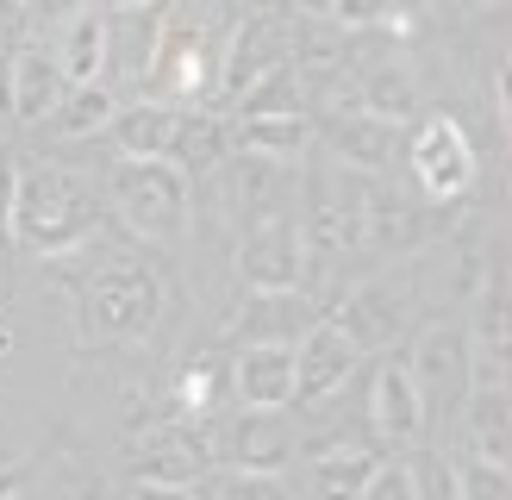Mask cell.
<instances>
[{"label": "cell", "mask_w": 512, "mask_h": 500, "mask_svg": "<svg viewBox=\"0 0 512 500\" xmlns=\"http://www.w3.org/2000/svg\"><path fill=\"white\" fill-rule=\"evenodd\" d=\"M100 188L69 163H13V250L69 257L100 232Z\"/></svg>", "instance_id": "obj_1"}, {"label": "cell", "mask_w": 512, "mask_h": 500, "mask_svg": "<svg viewBox=\"0 0 512 500\" xmlns=\"http://www.w3.org/2000/svg\"><path fill=\"white\" fill-rule=\"evenodd\" d=\"M163 307H169V288L157 269L138 257H107L82 282V307H75L82 313V344H100V350L144 344L163 325Z\"/></svg>", "instance_id": "obj_2"}, {"label": "cell", "mask_w": 512, "mask_h": 500, "mask_svg": "<svg viewBox=\"0 0 512 500\" xmlns=\"http://www.w3.org/2000/svg\"><path fill=\"white\" fill-rule=\"evenodd\" d=\"M107 194H113L119 225H125V232H132L138 244L169 250V244H182V238H188V225H194V182H188V175L175 169V163H163V157L113 163Z\"/></svg>", "instance_id": "obj_3"}, {"label": "cell", "mask_w": 512, "mask_h": 500, "mask_svg": "<svg viewBox=\"0 0 512 500\" xmlns=\"http://www.w3.org/2000/svg\"><path fill=\"white\" fill-rule=\"evenodd\" d=\"M406 169H413V188L431 207H456L469 200L481 182V157H475V138L463 132L456 113H419L413 119V138L400 144Z\"/></svg>", "instance_id": "obj_4"}, {"label": "cell", "mask_w": 512, "mask_h": 500, "mask_svg": "<svg viewBox=\"0 0 512 500\" xmlns=\"http://www.w3.org/2000/svg\"><path fill=\"white\" fill-rule=\"evenodd\" d=\"M406 369L425 394V413H463V400L475 388V338L463 332L456 319H431L419 325L413 350H406Z\"/></svg>", "instance_id": "obj_5"}, {"label": "cell", "mask_w": 512, "mask_h": 500, "mask_svg": "<svg viewBox=\"0 0 512 500\" xmlns=\"http://www.w3.org/2000/svg\"><path fill=\"white\" fill-rule=\"evenodd\" d=\"M132 475L163 488H200L213 475V419H163L132 444Z\"/></svg>", "instance_id": "obj_6"}, {"label": "cell", "mask_w": 512, "mask_h": 500, "mask_svg": "<svg viewBox=\"0 0 512 500\" xmlns=\"http://www.w3.org/2000/svg\"><path fill=\"white\" fill-rule=\"evenodd\" d=\"M300 457V432L281 407H238L232 419H213V463L244 475H275Z\"/></svg>", "instance_id": "obj_7"}, {"label": "cell", "mask_w": 512, "mask_h": 500, "mask_svg": "<svg viewBox=\"0 0 512 500\" xmlns=\"http://www.w3.org/2000/svg\"><path fill=\"white\" fill-rule=\"evenodd\" d=\"M238 282L244 294H288L306 282V238L294 213L250 219L238 238Z\"/></svg>", "instance_id": "obj_8"}, {"label": "cell", "mask_w": 512, "mask_h": 500, "mask_svg": "<svg viewBox=\"0 0 512 500\" xmlns=\"http://www.w3.org/2000/svg\"><path fill=\"white\" fill-rule=\"evenodd\" d=\"M219 82V44L207 38V25L200 19H169L163 32H157V50H150V75H144V88L150 94H213Z\"/></svg>", "instance_id": "obj_9"}, {"label": "cell", "mask_w": 512, "mask_h": 500, "mask_svg": "<svg viewBox=\"0 0 512 500\" xmlns=\"http://www.w3.org/2000/svg\"><path fill=\"white\" fill-rule=\"evenodd\" d=\"M288 50H294V32H288V19H281V13H250V19H238V32L225 38V50H219V82H213V94H225V100L250 94L269 69L288 63Z\"/></svg>", "instance_id": "obj_10"}, {"label": "cell", "mask_w": 512, "mask_h": 500, "mask_svg": "<svg viewBox=\"0 0 512 500\" xmlns=\"http://www.w3.org/2000/svg\"><path fill=\"white\" fill-rule=\"evenodd\" d=\"M406 313H413V288H406V282H388V275H381V282L350 288V294H344V307H338V313H325V319L338 325V332H344V338L369 357V350L400 344Z\"/></svg>", "instance_id": "obj_11"}, {"label": "cell", "mask_w": 512, "mask_h": 500, "mask_svg": "<svg viewBox=\"0 0 512 500\" xmlns=\"http://www.w3.org/2000/svg\"><path fill=\"white\" fill-rule=\"evenodd\" d=\"M431 232H438V213H425L413 194H400L388 182H375V175H363V250L406 257V250H419Z\"/></svg>", "instance_id": "obj_12"}, {"label": "cell", "mask_w": 512, "mask_h": 500, "mask_svg": "<svg viewBox=\"0 0 512 500\" xmlns=\"http://www.w3.org/2000/svg\"><path fill=\"white\" fill-rule=\"evenodd\" d=\"M356 363H363V350H356L331 319H319L313 332H300L294 338V407H300V400L319 407L325 394H338L356 375Z\"/></svg>", "instance_id": "obj_13"}, {"label": "cell", "mask_w": 512, "mask_h": 500, "mask_svg": "<svg viewBox=\"0 0 512 500\" xmlns=\"http://www.w3.org/2000/svg\"><path fill=\"white\" fill-rule=\"evenodd\" d=\"M369 425L388 444H413L425 425H431L425 394L413 382V369H406V357H388V363L375 369V382H369Z\"/></svg>", "instance_id": "obj_14"}, {"label": "cell", "mask_w": 512, "mask_h": 500, "mask_svg": "<svg viewBox=\"0 0 512 500\" xmlns=\"http://www.w3.org/2000/svg\"><path fill=\"white\" fill-rule=\"evenodd\" d=\"M325 313L306 288H288V294H244V307L232 313V332L244 344H294L300 332H313Z\"/></svg>", "instance_id": "obj_15"}, {"label": "cell", "mask_w": 512, "mask_h": 500, "mask_svg": "<svg viewBox=\"0 0 512 500\" xmlns=\"http://www.w3.org/2000/svg\"><path fill=\"white\" fill-rule=\"evenodd\" d=\"M63 94H69V75L57 69L50 44H19L13 69H7V119L38 125V119H50V107H57Z\"/></svg>", "instance_id": "obj_16"}, {"label": "cell", "mask_w": 512, "mask_h": 500, "mask_svg": "<svg viewBox=\"0 0 512 500\" xmlns=\"http://www.w3.org/2000/svg\"><path fill=\"white\" fill-rule=\"evenodd\" d=\"M238 407H294V344H244L232 357Z\"/></svg>", "instance_id": "obj_17"}, {"label": "cell", "mask_w": 512, "mask_h": 500, "mask_svg": "<svg viewBox=\"0 0 512 500\" xmlns=\"http://www.w3.org/2000/svg\"><path fill=\"white\" fill-rule=\"evenodd\" d=\"M232 150L256 163H275V169H294L306 150H313V125L306 113H269V119H238L232 125Z\"/></svg>", "instance_id": "obj_18"}, {"label": "cell", "mask_w": 512, "mask_h": 500, "mask_svg": "<svg viewBox=\"0 0 512 500\" xmlns=\"http://www.w3.org/2000/svg\"><path fill=\"white\" fill-rule=\"evenodd\" d=\"M325 138H331V150H338V169H356V175H381V169L394 163V150H400L394 125L369 119L363 107H350V113H331Z\"/></svg>", "instance_id": "obj_19"}, {"label": "cell", "mask_w": 512, "mask_h": 500, "mask_svg": "<svg viewBox=\"0 0 512 500\" xmlns=\"http://www.w3.org/2000/svg\"><path fill=\"white\" fill-rule=\"evenodd\" d=\"M225 157H232V125H225L219 113H175L169 144H163V163H175L194 182V175L219 169Z\"/></svg>", "instance_id": "obj_20"}, {"label": "cell", "mask_w": 512, "mask_h": 500, "mask_svg": "<svg viewBox=\"0 0 512 500\" xmlns=\"http://www.w3.org/2000/svg\"><path fill=\"white\" fill-rule=\"evenodd\" d=\"M463 432H469V450L481 463H506L512 457V394H506V382H475L469 388Z\"/></svg>", "instance_id": "obj_21"}, {"label": "cell", "mask_w": 512, "mask_h": 500, "mask_svg": "<svg viewBox=\"0 0 512 500\" xmlns=\"http://www.w3.org/2000/svg\"><path fill=\"white\" fill-rule=\"evenodd\" d=\"M50 57H57V69L69 75V88L75 82H100V75H107V13H94V7L63 13V32L50 44Z\"/></svg>", "instance_id": "obj_22"}, {"label": "cell", "mask_w": 512, "mask_h": 500, "mask_svg": "<svg viewBox=\"0 0 512 500\" xmlns=\"http://www.w3.org/2000/svg\"><path fill=\"white\" fill-rule=\"evenodd\" d=\"M169 125H175V107H163V100H125V107L107 119V138L119 163H138V157H163L169 144Z\"/></svg>", "instance_id": "obj_23"}, {"label": "cell", "mask_w": 512, "mask_h": 500, "mask_svg": "<svg viewBox=\"0 0 512 500\" xmlns=\"http://www.w3.org/2000/svg\"><path fill=\"white\" fill-rule=\"evenodd\" d=\"M306 457H313V500H356L375 475V450L356 444V438L319 444V450H306Z\"/></svg>", "instance_id": "obj_24"}, {"label": "cell", "mask_w": 512, "mask_h": 500, "mask_svg": "<svg viewBox=\"0 0 512 500\" xmlns=\"http://www.w3.org/2000/svg\"><path fill=\"white\" fill-rule=\"evenodd\" d=\"M356 107H363L369 119H381V125H413L425 113V94H419V82H413V69H406V63H381V69L363 75Z\"/></svg>", "instance_id": "obj_25"}, {"label": "cell", "mask_w": 512, "mask_h": 500, "mask_svg": "<svg viewBox=\"0 0 512 500\" xmlns=\"http://www.w3.org/2000/svg\"><path fill=\"white\" fill-rule=\"evenodd\" d=\"M119 113V100H113V88L107 82H75L57 107H50V132L57 138H94V132H107V119Z\"/></svg>", "instance_id": "obj_26"}, {"label": "cell", "mask_w": 512, "mask_h": 500, "mask_svg": "<svg viewBox=\"0 0 512 500\" xmlns=\"http://www.w3.org/2000/svg\"><path fill=\"white\" fill-rule=\"evenodd\" d=\"M225 400H232V357H200L175 382V407H182L175 419H213Z\"/></svg>", "instance_id": "obj_27"}, {"label": "cell", "mask_w": 512, "mask_h": 500, "mask_svg": "<svg viewBox=\"0 0 512 500\" xmlns=\"http://www.w3.org/2000/svg\"><path fill=\"white\" fill-rule=\"evenodd\" d=\"M300 94H306L300 69H294V63H281V69H269L250 94H238L232 107H238V119H269V113H300Z\"/></svg>", "instance_id": "obj_28"}, {"label": "cell", "mask_w": 512, "mask_h": 500, "mask_svg": "<svg viewBox=\"0 0 512 500\" xmlns=\"http://www.w3.org/2000/svg\"><path fill=\"white\" fill-rule=\"evenodd\" d=\"M456 500H512V475H506V463L463 457V463H456Z\"/></svg>", "instance_id": "obj_29"}, {"label": "cell", "mask_w": 512, "mask_h": 500, "mask_svg": "<svg viewBox=\"0 0 512 500\" xmlns=\"http://www.w3.org/2000/svg\"><path fill=\"white\" fill-rule=\"evenodd\" d=\"M400 0H325V19L344 25V32H369V25H388Z\"/></svg>", "instance_id": "obj_30"}, {"label": "cell", "mask_w": 512, "mask_h": 500, "mask_svg": "<svg viewBox=\"0 0 512 500\" xmlns=\"http://www.w3.org/2000/svg\"><path fill=\"white\" fill-rule=\"evenodd\" d=\"M207 500H288V488L275 475H244V469H225Z\"/></svg>", "instance_id": "obj_31"}, {"label": "cell", "mask_w": 512, "mask_h": 500, "mask_svg": "<svg viewBox=\"0 0 512 500\" xmlns=\"http://www.w3.org/2000/svg\"><path fill=\"white\" fill-rule=\"evenodd\" d=\"M356 500H419V475L406 469V463H375L369 488L356 494Z\"/></svg>", "instance_id": "obj_32"}, {"label": "cell", "mask_w": 512, "mask_h": 500, "mask_svg": "<svg viewBox=\"0 0 512 500\" xmlns=\"http://www.w3.org/2000/svg\"><path fill=\"white\" fill-rule=\"evenodd\" d=\"M0 250H13V157H0Z\"/></svg>", "instance_id": "obj_33"}, {"label": "cell", "mask_w": 512, "mask_h": 500, "mask_svg": "<svg viewBox=\"0 0 512 500\" xmlns=\"http://www.w3.org/2000/svg\"><path fill=\"white\" fill-rule=\"evenodd\" d=\"M125 500H200L194 488H163V482H132Z\"/></svg>", "instance_id": "obj_34"}, {"label": "cell", "mask_w": 512, "mask_h": 500, "mask_svg": "<svg viewBox=\"0 0 512 500\" xmlns=\"http://www.w3.org/2000/svg\"><path fill=\"white\" fill-rule=\"evenodd\" d=\"M19 488H25V469L19 463H0V500H19Z\"/></svg>", "instance_id": "obj_35"}, {"label": "cell", "mask_w": 512, "mask_h": 500, "mask_svg": "<svg viewBox=\"0 0 512 500\" xmlns=\"http://www.w3.org/2000/svg\"><path fill=\"white\" fill-rule=\"evenodd\" d=\"M113 13H150V7H163V0H107Z\"/></svg>", "instance_id": "obj_36"}, {"label": "cell", "mask_w": 512, "mask_h": 500, "mask_svg": "<svg viewBox=\"0 0 512 500\" xmlns=\"http://www.w3.org/2000/svg\"><path fill=\"white\" fill-rule=\"evenodd\" d=\"M481 7H500V0H481Z\"/></svg>", "instance_id": "obj_37"}, {"label": "cell", "mask_w": 512, "mask_h": 500, "mask_svg": "<svg viewBox=\"0 0 512 500\" xmlns=\"http://www.w3.org/2000/svg\"><path fill=\"white\" fill-rule=\"evenodd\" d=\"M0 19H7V0H0Z\"/></svg>", "instance_id": "obj_38"}, {"label": "cell", "mask_w": 512, "mask_h": 500, "mask_svg": "<svg viewBox=\"0 0 512 500\" xmlns=\"http://www.w3.org/2000/svg\"><path fill=\"white\" fill-rule=\"evenodd\" d=\"M0 119H7V113H0Z\"/></svg>", "instance_id": "obj_39"}]
</instances>
